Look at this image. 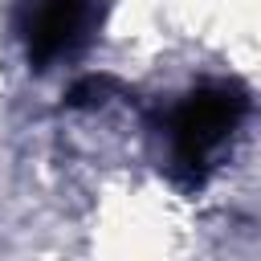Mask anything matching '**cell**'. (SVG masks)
<instances>
[{
  "label": "cell",
  "mask_w": 261,
  "mask_h": 261,
  "mask_svg": "<svg viewBox=\"0 0 261 261\" xmlns=\"http://www.w3.org/2000/svg\"><path fill=\"white\" fill-rule=\"evenodd\" d=\"M249 114V90L232 77H212L184 90L159 114V167L179 192H200L232 147Z\"/></svg>",
  "instance_id": "cell-1"
},
{
  "label": "cell",
  "mask_w": 261,
  "mask_h": 261,
  "mask_svg": "<svg viewBox=\"0 0 261 261\" xmlns=\"http://www.w3.org/2000/svg\"><path fill=\"white\" fill-rule=\"evenodd\" d=\"M12 24L24 45L29 65L45 73L77 57L94 41L102 24V0H20Z\"/></svg>",
  "instance_id": "cell-2"
}]
</instances>
